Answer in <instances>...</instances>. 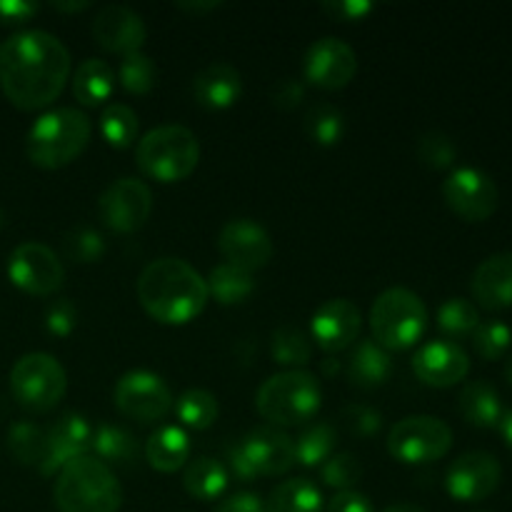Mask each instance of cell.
Wrapping results in <instances>:
<instances>
[{
    "instance_id": "obj_1",
    "label": "cell",
    "mask_w": 512,
    "mask_h": 512,
    "mask_svg": "<svg viewBox=\"0 0 512 512\" xmlns=\"http://www.w3.org/2000/svg\"><path fill=\"white\" fill-rule=\"evenodd\" d=\"M70 53L48 30H23L0 43V88L20 110H38L63 93Z\"/></svg>"
},
{
    "instance_id": "obj_2",
    "label": "cell",
    "mask_w": 512,
    "mask_h": 512,
    "mask_svg": "<svg viewBox=\"0 0 512 512\" xmlns=\"http://www.w3.org/2000/svg\"><path fill=\"white\" fill-rule=\"evenodd\" d=\"M140 305L150 318L165 325H185L203 313L208 283L180 258H158L143 268L135 283Z\"/></svg>"
},
{
    "instance_id": "obj_3",
    "label": "cell",
    "mask_w": 512,
    "mask_h": 512,
    "mask_svg": "<svg viewBox=\"0 0 512 512\" xmlns=\"http://www.w3.org/2000/svg\"><path fill=\"white\" fill-rule=\"evenodd\" d=\"M90 135L93 123L83 110L55 108L30 125L25 135V153L38 168H65L83 153Z\"/></svg>"
},
{
    "instance_id": "obj_4",
    "label": "cell",
    "mask_w": 512,
    "mask_h": 512,
    "mask_svg": "<svg viewBox=\"0 0 512 512\" xmlns=\"http://www.w3.org/2000/svg\"><path fill=\"white\" fill-rule=\"evenodd\" d=\"M53 498L60 512H118L123 488L108 465L83 455L60 470Z\"/></svg>"
},
{
    "instance_id": "obj_5",
    "label": "cell",
    "mask_w": 512,
    "mask_h": 512,
    "mask_svg": "<svg viewBox=\"0 0 512 512\" xmlns=\"http://www.w3.org/2000/svg\"><path fill=\"white\" fill-rule=\"evenodd\" d=\"M323 405V390L318 378L308 370H283L260 385L255 408L275 428L305 425L318 415Z\"/></svg>"
},
{
    "instance_id": "obj_6",
    "label": "cell",
    "mask_w": 512,
    "mask_h": 512,
    "mask_svg": "<svg viewBox=\"0 0 512 512\" xmlns=\"http://www.w3.org/2000/svg\"><path fill=\"white\" fill-rule=\"evenodd\" d=\"M135 160L148 178L158 183H178L198 168V135L185 125H160L138 140Z\"/></svg>"
},
{
    "instance_id": "obj_7",
    "label": "cell",
    "mask_w": 512,
    "mask_h": 512,
    "mask_svg": "<svg viewBox=\"0 0 512 512\" xmlns=\"http://www.w3.org/2000/svg\"><path fill=\"white\" fill-rule=\"evenodd\" d=\"M428 328L423 298L408 288H388L370 308L373 340L385 350H405L418 343Z\"/></svg>"
},
{
    "instance_id": "obj_8",
    "label": "cell",
    "mask_w": 512,
    "mask_h": 512,
    "mask_svg": "<svg viewBox=\"0 0 512 512\" xmlns=\"http://www.w3.org/2000/svg\"><path fill=\"white\" fill-rule=\"evenodd\" d=\"M10 390L25 410L48 413L65 398L68 375L53 355L28 353L10 370Z\"/></svg>"
},
{
    "instance_id": "obj_9",
    "label": "cell",
    "mask_w": 512,
    "mask_h": 512,
    "mask_svg": "<svg viewBox=\"0 0 512 512\" xmlns=\"http://www.w3.org/2000/svg\"><path fill=\"white\" fill-rule=\"evenodd\" d=\"M453 448V430L435 415H408L388 433V453L398 463L425 465L445 458Z\"/></svg>"
},
{
    "instance_id": "obj_10",
    "label": "cell",
    "mask_w": 512,
    "mask_h": 512,
    "mask_svg": "<svg viewBox=\"0 0 512 512\" xmlns=\"http://www.w3.org/2000/svg\"><path fill=\"white\" fill-rule=\"evenodd\" d=\"M113 400L118 410L138 423H158L173 410L175 400L160 375L150 370H130L115 383Z\"/></svg>"
},
{
    "instance_id": "obj_11",
    "label": "cell",
    "mask_w": 512,
    "mask_h": 512,
    "mask_svg": "<svg viewBox=\"0 0 512 512\" xmlns=\"http://www.w3.org/2000/svg\"><path fill=\"white\" fill-rule=\"evenodd\" d=\"M443 198L458 218L468 223H483L493 218L500 205L495 180L478 168H455L443 183Z\"/></svg>"
},
{
    "instance_id": "obj_12",
    "label": "cell",
    "mask_w": 512,
    "mask_h": 512,
    "mask_svg": "<svg viewBox=\"0 0 512 512\" xmlns=\"http://www.w3.org/2000/svg\"><path fill=\"white\" fill-rule=\"evenodd\" d=\"M98 213L105 228L115 233H135L148 223L153 213V193L138 178H120L103 190Z\"/></svg>"
},
{
    "instance_id": "obj_13",
    "label": "cell",
    "mask_w": 512,
    "mask_h": 512,
    "mask_svg": "<svg viewBox=\"0 0 512 512\" xmlns=\"http://www.w3.org/2000/svg\"><path fill=\"white\" fill-rule=\"evenodd\" d=\"M8 275L20 290L30 295H53L63 288L65 270L58 255L43 243H20L18 248L10 253L8 260Z\"/></svg>"
},
{
    "instance_id": "obj_14",
    "label": "cell",
    "mask_w": 512,
    "mask_h": 512,
    "mask_svg": "<svg viewBox=\"0 0 512 512\" xmlns=\"http://www.w3.org/2000/svg\"><path fill=\"white\" fill-rule=\"evenodd\" d=\"M500 480H503L500 460L485 450H470L450 463L445 488L450 498L460 503H480L500 488Z\"/></svg>"
},
{
    "instance_id": "obj_15",
    "label": "cell",
    "mask_w": 512,
    "mask_h": 512,
    "mask_svg": "<svg viewBox=\"0 0 512 512\" xmlns=\"http://www.w3.org/2000/svg\"><path fill=\"white\" fill-rule=\"evenodd\" d=\"M218 248L225 263L248 273L265 268L273 258V240L268 230L250 218L228 220L218 233Z\"/></svg>"
},
{
    "instance_id": "obj_16",
    "label": "cell",
    "mask_w": 512,
    "mask_h": 512,
    "mask_svg": "<svg viewBox=\"0 0 512 512\" xmlns=\"http://www.w3.org/2000/svg\"><path fill=\"white\" fill-rule=\"evenodd\" d=\"M303 70L305 78L318 85V88L338 90L345 88L358 73V55L345 40L325 35V38L315 40L308 48Z\"/></svg>"
},
{
    "instance_id": "obj_17",
    "label": "cell",
    "mask_w": 512,
    "mask_h": 512,
    "mask_svg": "<svg viewBox=\"0 0 512 512\" xmlns=\"http://www.w3.org/2000/svg\"><path fill=\"white\" fill-rule=\"evenodd\" d=\"M235 448L245 458L253 478L283 475L295 465V440L275 425L250 430Z\"/></svg>"
},
{
    "instance_id": "obj_18",
    "label": "cell",
    "mask_w": 512,
    "mask_h": 512,
    "mask_svg": "<svg viewBox=\"0 0 512 512\" xmlns=\"http://www.w3.org/2000/svg\"><path fill=\"white\" fill-rule=\"evenodd\" d=\"M360 328H363V315L360 308L348 298L325 300L310 320L313 338L325 353H340L348 350L358 340Z\"/></svg>"
},
{
    "instance_id": "obj_19",
    "label": "cell",
    "mask_w": 512,
    "mask_h": 512,
    "mask_svg": "<svg viewBox=\"0 0 512 512\" xmlns=\"http://www.w3.org/2000/svg\"><path fill=\"white\" fill-rule=\"evenodd\" d=\"M413 373L430 388H453L470 373V358L453 340H430L415 353Z\"/></svg>"
},
{
    "instance_id": "obj_20",
    "label": "cell",
    "mask_w": 512,
    "mask_h": 512,
    "mask_svg": "<svg viewBox=\"0 0 512 512\" xmlns=\"http://www.w3.org/2000/svg\"><path fill=\"white\" fill-rule=\"evenodd\" d=\"M93 440V428L88 420L78 413H68L60 420H55L45 430L43 460H40V473L53 475L55 470H63L73 460L83 458Z\"/></svg>"
},
{
    "instance_id": "obj_21",
    "label": "cell",
    "mask_w": 512,
    "mask_h": 512,
    "mask_svg": "<svg viewBox=\"0 0 512 512\" xmlns=\"http://www.w3.org/2000/svg\"><path fill=\"white\" fill-rule=\"evenodd\" d=\"M93 38L100 48L110 53H138L148 38L140 13H135L128 5H105L93 18Z\"/></svg>"
},
{
    "instance_id": "obj_22",
    "label": "cell",
    "mask_w": 512,
    "mask_h": 512,
    "mask_svg": "<svg viewBox=\"0 0 512 512\" xmlns=\"http://www.w3.org/2000/svg\"><path fill=\"white\" fill-rule=\"evenodd\" d=\"M473 298L485 310L512 308V253H495L475 268Z\"/></svg>"
},
{
    "instance_id": "obj_23",
    "label": "cell",
    "mask_w": 512,
    "mask_h": 512,
    "mask_svg": "<svg viewBox=\"0 0 512 512\" xmlns=\"http://www.w3.org/2000/svg\"><path fill=\"white\" fill-rule=\"evenodd\" d=\"M240 93H243L240 70L225 60H213L193 80L195 100L210 110L230 108L240 98Z\"/></svg>"
},
{
    "instance_id": "obj_24",
    "label": "cell",
    "mask_w": 512,
    "mask_h": 512,
    "mask_svg": "<svg viewBox=\"0 0 512 512\" xmlns=\"http://www.w3.org/2000/svg\"><path fill=\"white\" fill-rule=\"evenodd\" d=\"M393 375V360L388 350L375 340H360L348 358V378L355 388L375 390L385 385Z\"/></svg>"
},
{
    "instance_id": "obj_25",
    "label": "cell",
    "mask_w": 512,
    "mask_h": 512,
    "mask_svg": "<svg viewBox=\"0 0 512 512\" xmlns=\"http://www.w3.org/2000/svg\"><path fill=\"white\" fill-rule=\"evenodd\" d=\"M460 415L475 428H498L503 420V400L500 393L485 380H473L463 388L458 398Z\"/></svg>"
},
{
    "instance_id": "obj_26",
    "label": "cell",
    "mask_w": 512,
    "mask_h": 512,
    "mask_svg": "<svg viewBox=\"0 0 512 512\" xmlns=\"http://www.w3.org/2000/svg\"><path fill=\"white\" fill-rule=\"evenodd\" d=\"M190 458V440L178 425H165V428L155 430L145 443V460L150 468L160 470V473H175L183 468Z\"/></svg>"
},
{
    "instance_id": "obj_27",
    "label": "cell",
    "mask_w": 512,
    "mask_h": 512,
    "mask_svg": "<svg viewBox=\"0 0 512 512\" xmlns=\"http://www.w3.org/2000/svg\"><path fill=\"white\" fill-rule=\"evenodd\" d=\"M115 90V73L105 60L88 58L75 68L73 75V95L80 105L105 103Z\"/></svg>"
},
{
    "instance_id": "obj_28",
    "label": "cell",
    "mask_w": 512,
    "mask_h": 512,
    "mask_svg": "<svg viewBox=\"0 0 512 512\" xmlns=\"http://www.w3.org/2000/svg\"><path fill=\"white\" fill-rule=\"evenodd\" d=\"M183 485L190 498L203 500V503L218 500L225 493V488H228V470L215 458L200 455V458H193L185 465Z\"/></svg>"
},
{
    "instance_id": "obj_29",
    "label": "cell",
    "mask_w": 512,
    "mask_h": 512,
    "mask_svg": "<svg viewBox=\"0 0 512 512\" xmlns=\"http://www.w3.org/2000/svg\"><path fill=\"white\" fill-rule=\"evenodd\" d=\"M90 448L95 450V458L100 463L110 465H133L138 460V440L133 438V433L120 425H98L93 430V440H90Z\"/></svg>"
},
{
    "instance_id": "obj_30",
    "label": "cell",
    "mask_w": 512,
    "mask_h": 512,
    "mask_svg": "<svg viewBox=\"0 0 512 512\" xmlns=\"http://www.w3.org/2000/svg\"><path fill=\"white\" fill-rule=\"evenodd\" d=\"M268 512H323V493L318 485L308 478H293L275 485L270 493Z\"/></svg>"
},
{
    "instance_id": "obj_31",
    "label": "cell",
    "mask_w": 512,
    "mask_h": 512,
    "mask_svg": "<svg viewBox=\"0 0 512 512\" xmlns=\"http://www.w3.org/2000/svg\"><path fill=\"white\" fill-rule=\"evenodd\" d=\"M205 283H208V295H213L220 305L245 303L255 290L253 273L235 268L230 263L215 265Z\"/></svg>"
},
{
    "instance_id": "obj_32",
    "label": "cell",
    "mask_w": 512,
    "mask_h": 512,
    "mask_svg": "<svg viewBox=\"0 0 512 512\" xmlns=\"http://www.w3.org/2000/svg\"><path fill=\"white\" fill-rule=\"evenodd\" d=\"M175 415H178L180 423L185 428H193V430H205L218 420L220 413V405L218 398L213 393L203 388H190L175 400Z\"/></svg>"
},
{
    "instance_id": "obj_33",
    "label": "cell",
    "mask_w": 512,
    "mask_h": 512,
    "mask_svg": "<svg viewBox=\"0 0 512 512\" xmlns=\"http://www.w3.org/2000/svg\"><path fill=\"white\" fill-rule=\"evenodd\" d=\"M338 445V430L330 423H313L298 440H295V463L308 465H323L330 455L335 453Z\"/></svg>"
},
{
    "instance_id": "obj_34",
    "label": "cell",
    "mask_w": 512,
    "mask_h": 512,
    "mask_svg": "<svg viewBox=\"0 0 512 512\" xmlns=\"http://www.w3.org/2000/svg\"><path fill=\"white\" fill-rule=\"evenodd\" d=\"M270 353L278 365H285L290 370H298L300 365H308L313 358V345L308 335L293 325H280L270 340Z\"/></svg>"
},
{
    "instance_id": "obj_35",
    "label": "cell",
    "mask_w": 512,
    "mask_h": 512,
    "mask_svg": "<svg viewBox=\"0 0 512 512\" xmlns=\"http://www.w3.org/2000/svg\"><path fill=\"white\" fill-rule=\"evenodd\" d=\"M138 115L123 103H110L100 113V133L113 148H128L138 140Z\"/></svg>"
},
{
    "instance_id": "obj_36",
    "label": "cell",
    "mask_w": 512,
    "mask_h": 512,
    "mask_svg": "<svg viewBox=\"0 0 512 512\" xmlns=\"http://www.w3.org/2000/svg\"><path fill=\"white\" fill-rule=\"evenodd\" d=\"M480 325L478 305L465 298H450L438 310V328L450 338H465L473 335Z\"/></svg>"
},
{
    "instance_id": "obj_37",
    "label": "cell",
    "mask_w": 512,
    "mask_h": 512,
    "mask_svg": "<svg viewBox=\"0 0 512 512\" xmlns=\"http://www.w3.org/2000/svg\"><path fill=\"white\" fill-rule=\"evenodd\" d=\"M305 133L318 145H338L345 135V118L335 105L320 103L305 115Z\"/></svg>"
},
{
    "instance_id": "obj_38",
    "label": "cell",
    "mask_w": 512,
    "mask_h": 512,
    "mask_svg": "<svg viewBox=\"0 0 512 512\" xmlns=\"http://www.w3.org/2000/svg\"><path fill=\"white\" fill-rule=\"evenodd\" d=\"M118 78L128 93L145 95L155 88V83H158V68H155L150 55L138 50V53L123 55L118 68Z\"/></svg>"
},
{
    "instance_id": "obj_39",
    "label": "cell",
    "mask_w": 512,
    "mask_h": 512,
    "mask_svg": "<svg viewBox=\"0 0 512 512\" xmlns=\"http://www.w3.org/2000/svg\"><path fill=\"white\" fill-rule=\"evenodd\" d=\"M45 430L30 420L13 423L8 430V448L13 458L23 465H40L43 460Z\"/></svg>"
},
{
    "instance_id": "obj_40",
    "label": "cell",
    "mask_w": 512,
    "mask_h": 512,
    "mask_svg": "<svg viewBox=\"0 0 512 512\" xmlns=\"http://www.w3.org/2000/svg\"><path fill=\"white\" fill-rule=\"evenodd\" d=\"M473 345L480 358L500 360L512 345V328L503 320H480L473 333Z\"/></svg>"
},
{
    "instance_id": "obj_41",
    "label": "cell",
    "mask_w": 512,
    "mask_h": 512,
    "mask_svg": "<svg viewBox=\"0 0 512 512\" xmlns=\"http://www.w3.org/2000/svg\"><path fill=\"white\" fill-rule=\"evenodd\" d=\"M418 158L420 163L428 165L433 170L450 168L458 158V148H455L453 138L440 130H428V133L420 135L418 140Z\"/></svg>"
},
{
    "instance_id": "obj_42",
    "label": "cell",
    "mask_w": 512,
    "mask_h": 512,
    "mask_svg": "<svg viewBox=\"0 0 512 512\" xmlns=\"http://www.w3.org/2000/svg\"><path fill=\"white\" fill-rule=\"evenodd\" d=\"M320 475L330 488H338L343 493V490H353V485L363 478V465L353 453H333L323 463Z\"/></svg>"
},
{
    "instance_id": "obj_43",
    "label": "cell",
    "mask_w": 512,
    "mask_h": 512,
    "mask_svg": "<svg viewBox=\"0 0 512 512\" xmlns=\"http://www.w3.org/2000/svg\"><path fill=\"white\" fill-rule=\"evenodd\" d=\"M103 253L105 240L93 228H75L65 235V255L75 263H98Z\"/></svg>"
},
{
    "instance_id": "obj_44",
    "label": "cell",
    "mask_w": 512,
    "mask_h": 512,
    "mask_svg": "<svg viewBox=\"0 0 512 512\" xmlns=\"http://www.w3.org/2000/svg\"><path fill=\"white\" fill-rule=\"evenodd\" d=\"M78 325V308L70 303L68 298H60L50 303L48 313H45V328L48 333L58 335V338H68Z\"/></svg>"
},
{
    "instance_id": "obj_45",
    "label": "cell",
    "mask_w": 512,
    "mask_h": 512,
    "mask_svg": "<svg viewBox=\"0 0 512 512\" xmlns=\"http://www.w3.org/2000/svg\"><path fill=\"white\" fill-rule=\"evenodd\" d=\"M323 10L330 18L350 23V20L365 18L373 10V3H368V0H325Z\"/></svg>"
},
{
    "instance_id": "obj_46",
    "label": "cell",
    "mask_w": 512,
    "mask_h": 512,
    "mask_svg": "<svg viewBox=\"0 0 512 512\" xmlns=\"http://www.w3.org/2000/svg\"><path fill=\"white\" fill-rule=\"evenodd\" d=\"M305 98V85L298 78H283L273 88V103L280 110H293L298 108L300 100Z\"/></svg>"
},
{
    "instance_id": "obj_47",
    "label": "cell",
    "mask_w": 512,
    "mask_h": 512,
    "mask_svg": "<svg viewBox=\"0 0 512 512\" xmlns=\"http://www.w3.org/2000/svg\"><path fill=\"white\" fill-rule=\"evenodd\" d=\"M348 420L353 425V430L358 435H375L383 425V418H380L378 410L373 408H363V405H355V408H348Z\"/></svg>"
},
{
    "instance_id": "obj_48",
    "label": "cell",
    "mask_w": 512,
    "mask_h": 512,
    "mask_svg": "<svg viewBox=\"0 0 512 512\" xmlns=\"http://www.w3.org/2000/svg\"><path fill=\"white\" fill-rule=\"evenodd\" d=\"M38 10L40 5L30 0H0V23H25Z\"/></svg>"
},
{
    "instance_id": "obj_49",
    "label": "cell",
    "mask_w": 512,
    "mask_h": 512,
    "mask_svg": "<svg viewBox=\"0 0 512 512\" xmlns=\"http://www.w3.org/2000/svg\"><path fill=\"white\" fill-rule=\"evenodd\" d=\"M328 512H375L370 500L358 490H343L330 500Z\"/></svg>"
},
{
    "instance_id": "obj_50",
    "label": "cell",
    "mask_w": 512,
    "mask_h": 512,
    "mask_svg": "<svg viewBox=\"0 0 512 512\" xmlns=\"http://www.w3.org/2000/svg\"><path fill=\"white\" fill-rule=\"evenodd\" d=\"M215 512H268L265 503L255 493H233L220 500Z\"/></svg>"
},
{
    "instance_id": "obj_51",
    "label": "cell",
    "mask_w": 512,
    "mask_h": 512,
    "mask_svg": "<svg viewBox=\"0 0 512 512\" xmlns=\"http://www.w3.org/2000/svg\"><path fill=\"white\" fill-rule=\"evenodd\" d=\"M175 8L188 10V13H208V10L220 8V3L218 0H208V3H198V0H195V3H188V0H185V3H175Z\"/></svg>"
},
{
    "instance_id": "obj_52",
    "label": "cell",
    "mask_w": 512,
    "mask_h": 512,
    "mask_svg": "<svg viewBox=\"0 0 512 512\" xmlns=\"http://www.w3.org/2000/svg\"><path fill=\"white\" fill-rule=\"evenodd\" d=\"M500 433H503L505 443H508V448H512V408L505 410L503 413V420H500Z\"/></svg>"
},
{
    "instance_id": "obj_53",
    "label": "cell",
    "mask_w": 512,
    "mask_h": 512,
    "mask_svg": "<svg viewBox=\"0 0 512 512\" xmlns=\"http://www.w3.org/2000/svg\"><path fill=\"white\" fill-rule=\"evenodd\" d=\"M50 8L65 10V13H78V10L90 8V3L88 0H78V3H50Z\"/></svg>"
},
{
    "instance_id": "obj_54",
    "label": "cell",
    "mask_w": 512,
    "mask_h": 512,
    "mask_svg": "<svg viewBox=\"0 0 512 512\" xmlns=\"http://www.w3.org/2000/svg\"><path fill=\"white\" fill-rule=\"evenodd\" d=\"M383 512H425V510L413 503H395V505H388Z\"/></svg>"
},
{
    "instance_id": "obj_55",
    "label": "cell",
    "mask_w": 512,
    "mask_h": 512,
    "mask_svg": "<svg viewBox=\"0 0 512 512\" xmlns=\"http://www.w3.org/2000/svg\"><path fill=\"white\" fill-rule=\"evenodd\" d=\"M505 380H508L512 388V355L508 358V363H505Z\"/></svg>"
},
{
    "instance_id": "obj_56",
    "label": "cell",
    "mask_w": 512,
    "mask_h": 512,
    "mask_svg": "<svg viewBox=\"0 0 512 512\" xmlns=\"http://www.w3.org/2000/svg\"><path fill=\"white\" fill-rule=\"evenodd\" d=\"M338 373V360H328V363H325V373Z\"/></svg>"
},
{
    "instance_id": "obj_57",
    "label": "cell",
    "mask_w": 512,
    "mask_h": 512,
    "mask_svg": "<svg viewBox=\"0 0 512 512\" xmlns=\"http://www.w3.org/2000/svg\"><path fill=\"white\" fill-rule=\"evenodd\" d=\"M3 223H5V213H3V208H0V228H3Z\"/></svg>"
}]
</instances>
